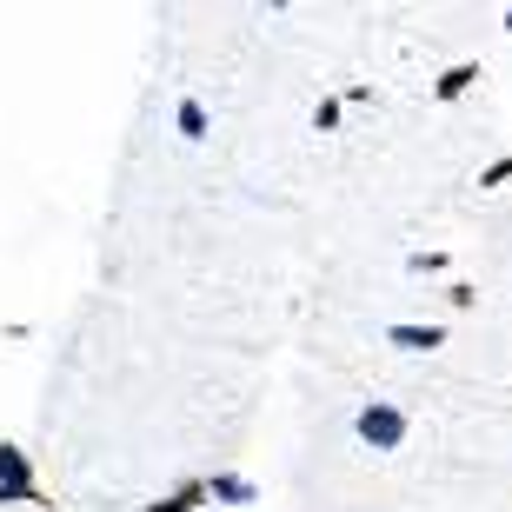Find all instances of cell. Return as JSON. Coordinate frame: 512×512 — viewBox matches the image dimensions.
I'll return each mask as SVG.
<instances>
[{
	"instance_id": "obj_5",
	"label": "cell",
	"mask_w": 512,
	"mask_h": 512,
	"mask_svg": "<svg viewBox=\"0 0 512 512\" xmlns=\"http://www.w3.org/2000/svg\"><path fill=\"white\" fill-rule=\"evenodd\" d=\"M200 506H213L207 479H180V486H173V493L147 499V506H140V512H200Z\"/></svg>"
},
{
	"instance_id": "obj_9",
	"label": "cell",
	"mask_w": 512,
	"mask_h": 512,
	"mask_svg": "<svg viewBox=\"0 0 512 512\" xmlns=\"http://www.w3.org/2000/svg\"><path fill=\"white\" fill-rule=\"evenodd\" d=\"M499 187H512V153H499V160L479 167V193H499Z\"/></svg>"
},
{
	"instance_id": "obj_10",
	"label": "cell",
	"mask_w": 512,
	"mask_h": 512,
	"mask_svg": "<svg viewBox=\"0 0 512 512\" xmlns=\"http://www.w3.org/2000/svg\"><path fill=\"white\" fill-rule=\"evenodd\" d=\"M453 266V253H439V247H426V253H406V273H446Z\"/></svg>"
},
{
	"instance_id": "obj_8",
	"label": "cell",
	"mask_w": 512,
	"mask_h": 512,
	"mask_svg": "<svg viewBox=\"0 0 512 512\" xmlns=\"http://www.w3.org/2000/svg\"><path fill=\"white\" fill-rule=\"evenodd\" d=\"M340 120H346V100L320 94V107H313V133H340Z\"/></svg>"
},
{
	"instance_id": "obj_2",
	"label": "cell",
	"mask_w": 512,
	"mask_h": 512,
	"mask_svg": "<svg viewBox=\"0 0 512 512\" xmlns=\"http://www.w3.org/2000/svg\"><path fill=\"white\" fill-rule=\"evenodd\" d=\"M0 493H7V506L54 512V493H47V486H40V473H34V453H27V446H14V439H0Z\"/></svg>"
},
{
	"instance_id": "obj_7",
	"label": "cell",
	"mask_w": 512,
	"mask_h": 512,
	"mask_svg": "<svg viewBox=\"0 0 512 512\" xmlns=\"http://www.w3.org/2000/svg\"><path fill=\"white\" fill-rule=\"evenodd\" d=\"M207 493L213 506H260V486L247 473H207Z\"/></svg>"
},
{
	"instance_id": "obj_12",
	"label": "cell",
	"mask_w": 512,
	"mask_h": 512,
	"mask_svg": "<svg viewBox=\"0 0 512 512\" xmlns=\"http://www.w3.org/2000/svg\"><path fill=\"white\" fill-rule=\"evenodd\" d=\"M499 27H506V34H512V7H506V14H499Z\"/></svg>"
},
{
	"instance_id": "obj_4",
	"label": "cell",
	"mask_w": 512,
	"mask_h": 512,
	"mask_svg": "<svg viewBox=\"0 0 512 512\" xmlns=\"http://www.w3.org/2000/svg\"><path fill=\"white\" fill-rule=\"evenodd\" d=\"M173 133H180L187 147H200V140L213 133V114H207V100H200V94H180V100H173Z\"/></svg>"
},
{
	"instance_id": "obj_3",
	"label": "cell",
	"mask_w": 512,
	"mask_h": 512,
	"mask_svg": "<svg viewBox=\"0 0 512 512\" xmlns=\"http://www.w3.org/2000/svg\"><path fill=\"white\" fill-rule=\"evenodd\" d=\"M380 340L393 346V353H439V346L453 340V333H446L439 320H393V326L380 333Z\"/></svg>"
},
{
	"instance_id": "obj_6",
	"label": "cell",
	"mask_w": 512,
	"mask_h": 512,
	"mask_svg": "<svg viewBox=\"0 0 512 512\" xmlns=\"http://www.w3.org/2000/svg\"><path fill=\"white\" fill-rule=\"evenodd\" d=\"M479 80H486V74H479V60H453V67H446V74L433 80V100H446V107H453V100L473 94Z\"/></svg>"
},
{
	"instance_id": "obj_1",
	"label": "cell",
	"mask_w": 512,
	"mask_h": 512,
	"mask_svg": "<svg viewBox=\"0 0 512 512\" xmlns=\"http://www.w3.org/2000/svg\"><path fill=\"white\" fill-rule=\"evenodd\" d=\"M353 439H360L366 453H399L413 439V413L393 406V399H366L360 413H353Z\"/></svg>"
},
{
	"instance_id": "obj_13",
	"label": "cell",
	"mask_w": 512,
	"mask_h": 512,
	"mask_svg": "<svg viewBox=\"0 0 512 512\" xmlns=\"http://www.w3.org/2000/svg\"><path fill=\"white\" fill-rule=\"evenodd\" d=\"M0 506H7V493H0Z\"/></svg>"
},
{
	"instance_id": "obj_11",
	"label": "cell",
	"mask_w": 512,
	"mask_h": 512,
	"mask_svg": "<svg viewBox=\"0 0 512 512\" xmlns=\"http://www.w3.org/2000/svg\"><path fill=\"white\" fill-rule=\"evenodd\" d=\"M446 306H453V313H473V306H479V286L473 280H453V286H446Z\"/></svg>"
}]
</instances>
